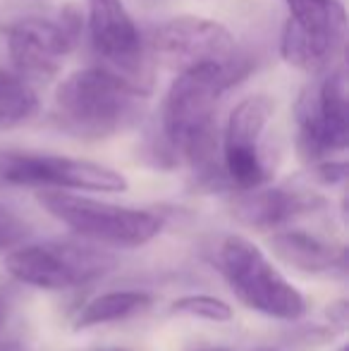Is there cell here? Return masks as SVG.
<instances>
[{
	"label": "cell",
	"instance_id": "6da1fadb",
	"mask_svg": "<svg viewBox=\"0 0 349 351\" xmlns=\"http://www.w3.org/2000/svg\"><path fill=\"white\" fill-rule=\"evenodd\" d=\"M254 62L232 67H196L177 72L160 112L163 148L173 160H184L208 184H228L218 162V101L239 84ZM230 186V184H228Z\"/></svg>",
	"mask_w": 349,
	"mask_h": 351
},
{
	"label": "cell",
	"instance_id": "7a4b0ae2",
	"mask_svg": "<svg viewBox=\"0 0 349 351\" xmlns=\"http://www.w3.org/2000/svg\"><path fill=\"white\" fill-rule=\"evenodd\" d=\"M144 96L108 67H84L60 82L53 117L60 130L77 139H108L139 120Z\"/></svg>",
	"mask_w": 349,
	"mask_h": 351
},
{
	"label": "cell",
	"instance_id": "3957f363",
	"mask_svg": "<svg viewBox=\"0 0 349 351\" xmlns=\"http://www.w3.org/2000/svg\"><path fill=\"white\" fill-rule=\"evenodd\" d=\"M36 201L75 237L103 249H139L163 230V217L154 210L106 204L72 191L38 189Z\"/></svg>",
	"mask_w": 349,
	"mask_h": 351
},
{
	"label": "cell",
	"instance_id": "277c9868",
	"mask_svg": "<svg viewBox=\"0 0 349 351\" xmlns=\"http://www.w3.org/2000/svg\"><path fill=\"white\" fill-rule=\"evenodd\" d=\"M218 270L232 294L265 318L292 323L306 315V296L247 237H225L218 249Z\"/></svg>",
	"mask_w": 349,
	"mask_h": 351
},
{
	"label": "cell",
	"instance_id": "5b68a950",
	"mask_svg": "<svg viewBox=\"0 0 349 351\" xmlns=\"http://www.w3.org/2000/svg\"><path fill=\"white\" fill-rule=\"evenodd\" d=\"M117 265L110 251L88 241H43L17 246L5 268L17 282L43 291H65L106 278Z\"/></svg>",
	"mask_w": 349,
	"mask_h": 351
},
{
	"label": "cell",
	"instance_id": "8992f818",
	"mask_svg": "<svg viewBox=\"0 0 349 351\" xmlns=\"http://www.w3.org/2000/svg\"><path fill=\"white\" fill-rule=\"evenodd\" d=\"M0 180L12 186L93 194H122L130 189V182L122 172L101 162L17 148H0Z\"/></svg>",
	"mask_w": 349,
	"mask_h": 351
},
{
	"label": "cell",
	"instance_id": "52a82bcc",
	"mask_svg": "<svg viewBox=\"0 0 349 351\" xmlns=\"http://www.w3.org/2000/svg\"><path fill=\"white\" fill-rule=\"evenodd\" d=\"M280 56L287 65L316 74L326 70L345 46L347 14L337 0H287Z\"/></svg>",
	"mask_w": 349,
	"mask_h": 351
},
{
	"label": "cell",
	"instance_id": "ba28073f",
	"mask_svg": "<svg viewBox=\"0 0 349 351\" xmlns=\"http://www.w3.org/2000/svg\"><path fill=\"white\" fill-rule=\"evenodd\" d=\"M297 148L306 162H321L349 146V88L345 67H337L299 96Z\"/></svg>",
	"mask_w": 349,
	"mask_h": 351
},
{
	"label": "cell",
	"instance_id": "9c48e42d",
	"mask_svg": "<svg viewBox=\"0 0 349 351\" xmlns=\"http://www.w3.org/2000/svg\"><path fill=\"white\" fill-rule=\"evenodd\" d=\"M154 51L165 65L177 72L252 62L247 53L239 51L228 27L215 19L194 17V14H182L156 29Z\"/></svg>",
	"mask_w": 349,
	"mask_h": 351
},
{
	"label": "cell",
	"instance_id": "30bf717a",
	"mask_svg": "<svg viewBox=\"0 0 349 351\" xmlns=\"http://www.w3.org/2000/svg\"><path fill=\"white\" fill-rule=\"evenodd\" d=\"M82 34V14L67 8L58 19L27 17L8 29V53L19 77L51 82L60 72L62 58L72 53Z\"/></svg>",
	"mask_w": 349,
	"mask_h": 351
},
{
	"label": "cell",
	"instance_id": "8fae6325",
	"mask_svg": "<svg viewBox=\"0 0 349 351\" xmlns=\"http://www.w3.org/2000/svg\"><path fill=\"white\" fill-rule=\"evenodd\" d=\"M88 36L98 58L110 72L141 93L151 91V72L144 58L141 34L122 0H86Z\"/></svg>",
	"mask_w": 349,
	"mask_h": 351
},
{
	"label": "cell",
	"instance_id": "7c38bea8",
	"mask_svg": "<svg viewBox=\"0 0 349 351\" xmlns=\"http://www.w3.org/2000/svg\"><path fill=\"white\" fill-rule=\"evenodd\" d=\"M273 115L268 96H249L230 112L223 134V172L232 189L247 191L268 182L270 172L261 156L263 132Z\"/></svg>",
	"mask_w": 349,
	"mask_h": 351
},
{
	"label": "cell",
	"instance_id": "4fadbf2b",
	"mask_svg": "<svg viewBox=\"0 0 349 351\" xmlns=\"http://www.w3.org/2000/svg\"><path fill=\"white\" fill-rule=\"evenodd\" d=\"M326 201L318 194L294 186H256L239 191L232 213L239 222L256 230H282L292 220L323 208Z\"/></svg>",
	"mask_w": 349,
	"mask_h": 351
},
{
	"label": "cell",
	"instance_id": "5bb4252c",
	"mask_svg": "<svg viewBox=\"0 0 349 351\" xmlns=\"http://www.w3.org/2000/svg\"><path fill=\"white\" fill-rule=\"evenodd\" d=\"M270 249L280 261L302 273H335L345 270L347 251L342 244L328 241L306 230H275L270 237Z\"/></svg>",
	"mask_w": 349,
	"mask_h": 351
},
{
	"label": "cell",
	"instance_id": "9a60e30c",
	"mask_svg": "<svg viewBox=\"0 0 349 351\" xmlns=\"http://www.w3.org/2000/svg\"><path fill=\"white\" fill-rule=\"evenodd\" d=\"M151 304H154V296L139 289L106 291V294L93 296L91 301L82 306V311L75 318V330H91L98 328V325L130 320L134 315L144 313Z\"/></svg>",
	"mask_w": 349,
	"mask_h": 351
},
{
	"label": "cell",
	"instance_id": "2e32d148",
	"mask_svg": "<svg viewBox=\"0 0 349 351\" xmlns=\"http://www.w3.org/2000/svg\"><path fill=\"white\" fill-rule=\"evenodd\" d=\"M38 112V96L17 72L0 67V132L22 127Z\"/></svg>",
	"mask_w": 349,
	"mask_h": 351
},
{
	"label": "cell",
	"instance_id": "e0dca14e",
	"mask_svg": "<svg viewBox=\"0 0 349 351\" xmlns=\"http://www.w3.org/2000/svg\"><path fill=\"white\" fill-rule=\"evenodd\" d=\"M173 313L189 315V318L208 320V323H230L232 320V306L228 301L210 294H186L173 301Z\"/></svg>",
	"mask_w": 349,
	"mask_h": 351
},
{
	"label": "cell",
	"instance_id": "ac0fdd59",
	"mask_svg": "<svg viewBox=\"0 0 349 351\" xmlns=\"http://www.w3.org/2000/svg\"><path fill=\"white\" fill-rule=\"evenodd\" d=\"M313 167H316V177L323 182V184H340V182H345V177H347L345 160H333V158H328V160L313 162Z\"/></svg>",
	"mask_w": 349,
	"mask_h": 351
},
{
	"label": "cell",
	"instance_id": "d6986e66",
	"mask_svg": "<svg viewBox=\"0 0 349 351\" xmlns=\"http://www.w3.org/2000/svg\"><path fill=\"white\" fill-rule=\"evenodd\" d=\"M22 225H19L14 217L5 215V213H0V249H8V246H12L14 241L22 239Z\"/></svg>",
	"mask_w": 349,
	"mask_h": 351
},
{
	"label": "cell",
	"instance_id": "ffe728a7",
	"mask_svg": "<svg viewBox=\"0 0 349 351\" xmlns=\"http://www.w3.org/2000/svg\"><path fill=\"white\" fill-rule=\"evenodd\" d=\"M326 315H328V323L333 325L335 330H345L347 328V318H349V311H347V301L340 299L335 304H330L326 308Z\"/></svg>",
	"mask_w": 349,
	"mask_h": 351
},
{
	"label": "cell",
	"instance_id": "44dd1931",
	"mask_svg": "<svg viewBox=\"0 0 349 351\" xmlns=\"http://www.w3.org/2000/svg\"><path fill=\"white\" fill-rule=\"evenodd\" d=\"M103 351H130V349H103Z\"/></svg>",
	"mask_w": 349,
	"mask_h": 351
},
{
	"label": "cell",
	"instance_id": "7402d4cb",
	"mask_svg": "<svg viewBox=\"0 0 349 351\" xmlns=\"http://www.w3.org/2000/svg\"><path fill=\"white\" fill-rule=\"evenodd\" d=\"M213 351H230V349H213Z\"/></svg>",
	"mask_w": 349,
	"mask_h": 351
},
{
	"label": "cell",
	"instance_id": "603a6c76",
	"mask_svg": "<svg viewBox=\"0 0 349 351\" xmlns=\"http://www.w3.org/2000/svg\"><path fill=\"white\" fill-rule=\"evenodd\" d=\"M340 351H347V347H340Z\"/></svg>",
	"mask_w": 349,
	"mask_h": 351
}]
</instances>
